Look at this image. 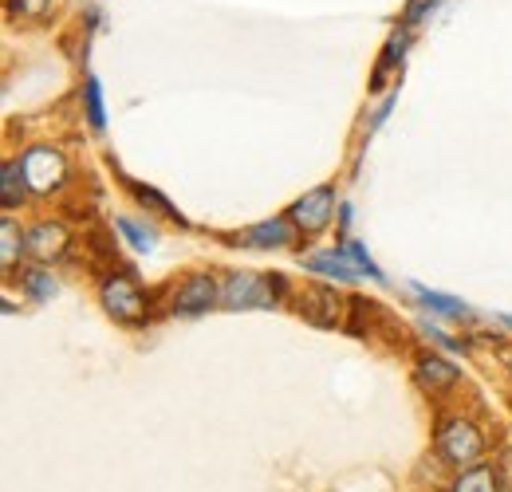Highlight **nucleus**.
I'll list each match as a JSON object with an SVG mask.
<instances>
[{
    "instance_id": "6ab92c4d",
    "label": "nucleus",
    "mask_w": 512,
    "mask_h": 492,
    "mask_svg": "<svg viewBox=\"0 0 512 492\" xmlns=\"http://www.w3.org/2000/svg\"><path fill=\"white\" fill-rule=\"evenodd\" d=\"M56 0H8V16L12 20H44L52 12Z\"/></svg>"
},
{
    "instance_id": "f3484780",
    "label": "nucleus",
    "mask_w": 512,
    "mask_h": 492,
    "mask_svg": "<svg viewBox=\"0 0 512 492\" xmlns=\"http://www.w3.org/2000/svg\"><path fill=\"white\" fill-rule=\"evenodd\" d=\"M115 225H119V233H123L138 252H154V241H158V237H154V229H142V225H138V221H130V217H119Z\"/></svg>"
},
{
    "instance_id": "20e7f679",
    "label": "nucleus",
    "mask_w": 512,
    "mask_h": 492,
    "mask_svg": "<svg viewBox=\"0 0 512 492\" xmlns=\"http://www.w3.org/2000/svg\"><path fill=\"white\" fill-rule=\"evenodd\" d=\"M20 170H24V182L36 193H52L67 182V162L56 146H32L24 150L20 158Z\"/></svg>"
},
{
    "instance_id": "423d86ee",
    "label": "nucleus",
    "mask_w": 512,
    "mask_h": 492,
    "mask_svg": "<svg viewBox=\"0 0 512 492\" xmlns=\"http://www.w3.org/2000/svg\"><path fill=\"white\" fill-rule=\"evenodd\" d=\"M221 300V288H217V280L209 276V272H193L186 276L182 284H178V292H174V315H201V311H209L213 304Z\"/></svg>"
},
{
    "instance_id": "5701e85b",
    "label": "nucleus",
    "mask_w": 512,
    "mask_h": 492,
    "mask_svg": "<svg viewBox=\"0 0 512 492\" xmlns=\"http://www.w3.org/2000/svg\"><path fill=\"white\" fill-rule=\"evenodd\" d=\"M505 363H509V370H512V355H509V359H505Z\"/></svg>"
},
{
    "instance_id": "4be33fe9",
    "label": "nucleus",
    "mask_w": 512,
    "mask_h": 492,
    "mask_svg": "<svg viewBox=\"0 0 512 492\" xmlns=\"http://www.w3.org/2000/svg\"><path fill=\"white\" fill-rule=\"evenodd\" d=\"M434 4H438V0H410V4H406V12H402V24H418Z\"/></svg>"
},
{
    "instance_id": "aec40b11",
    "label": "nucleus",
    "mask_w": 512,
    "mask_h": 492,
    "mask_svg": "<svg viewBox=\"0 0 512 492\" xmlns=\"http://www.w3.org/2000/svg\"><path fill=\"white\" fill-rule=\"evenodd\" d=\"M0 237H4V248H0V260H4V268H12L16 264V256H20V229H16V221L12 217H4V225H0Z\"/></svg>"
},
{
    "instance_id": "f03ea898",
    "label": "nucleus",
    "mask_w": 512,
    "mask_h": 492,
    "mask_svg": "<svg viewBox=\"0 0 512 492\" xmlns=\"http://www.w3.org/2000/svg\"><path fill=\"white\" fill-rule=\"evenodd\" d=\"M438 453L446 457L449 465L469 469V465L481 461L485 437H481V430H477L473 422H465V418H446V422L438 426Z\"/></svg>"
},
{
    "instance_id": "39448f33",
    "label": "nucleus",
    "mask_w": 512,
    "mask_h": 492,
    "mask_svg": "<svg viewBox=\"0 0 512 492\" xmlns=\"http://www.w3.org/2000/svg\"><path fill=\"white\" fill-rule=\"evenodd\" d=\"M351 311V300H343L335 288H327V284H308L304 292H300V315L308 319V323H316V327H343L347 315Z\"/></svg>"
},
{
    "instance_id": "7ed1b4c3",
    "label": "nucleus",
    "mask_w": 512,
    "mask_h": 492,
    "mask_svg": "<svg viewBox=\"0 0 512 492\" xmlns=\"http://www.w3.org/2000/svg\"><path fill=\"white\" fill-rule=\"evenodd\" d=\"M99 296H103V308L111 311L119 323H142L146 319V292L138 288V280L127 276V272L107 276Z\"/></svg>"
},
{
    "instance_id": "ddd939ff",
    "label": "nucleus",
    "mask_w": 512,
    "mask_h": 492,
    "mask_svg": "<svg viewBox=\"0 0 512 492\" xmlns=\"http://www.w3.org/2000/svg\"><path fill=\"white\" fill-rule=\"evenodd\" d=\"M414 296L426 304L430 311H438V315H449V319H469L473 311L465 308L461 300H453V296H446V292H430V288H414Z\"/></svg>"
},
{
    "instance_id": "f8f14e48",
    "label": "nucleus",
    "mask_w": 512,
    "mask_h": 492,
    "mask_svg": "<svg viewBox=\"0 0 512 492\" xmlns=\"http://www.w3.org/2000/svg\"><path fill=\"white\" fill-rule=\"evenodd\" d=\"M24 170H20V162H4V170H0V205L4 209H16L20 201H24Z\"/></svg>"
},
{
    "instance_id": "4468645a",
    "label": "nucleus",
    "mask_w": 512,
    "mask_h": 492,
    "mask_svg": "<svg viewBox=\"0 0 512 492\" xmlns=\"http://www.w3.org/2000/svg\"><path fill=\"white\" fill-rule=\"evenodd\" d=\"M83 103H87V123L95 126V130H103L107 126V111H103V87H99L95 75L83 83Z\"/></svg>"
},
{
    "instance_id": "412c9836",
    "label": "nucleus",
    "mask_w": 512,
    "mask_h": 492,
    "mask_svg": "<svg viewBox=\"0 0 512 492\" xmlns=\"http://www.w3.org/2000/svg\"><path fill=\"white\" fill-rule=\"evenodd\" d=\"M493 477H497L501 492H512V449H501V457L493 461Z\"/></svg>"
},
{
    "instance_id": "0eeeda50",
    "label": "nucleus",
    "mask_w": 512,
    "mask_h": 492,
    "mask_svg": "<svg viewBox=\"0 0 512 492\" xmlns=\"http://www.w3.org/2000/svg\"><path fill=\"white\" fill-rule=\"evenodd\" d=\"M331 213H335V197H331V189L320 185V189H312V193H304L296 205H292V225L300 229V233H308V237H316L327 229V221H331Z\"/></svg>"
},
{
    "instance_id": "f257e3e1",
    "label": "nucleus",
    "mask_w": 512,
    "mask_h": 492,
    "mask_svg": "<svg viewBox=\"0 0 512 492\" xmlns=\"http://www.w3.org/2000/svg\"><path fill=\"white\" fill-rule=\"evenodd\" d=\"M288 284L280 276H256V272H229L221 284V300L229 308H272L276 296Z\"/></svg>"
},
{
    "instance_id": "6e6552de",
    "label": "nucleus",
    "mask_w": 512,
    "mask_h": 492,
    "mask_svg": "<svg viewBox=\"0 0 512 492\" xmlns=\"http://www.w3.org/2000/svg\"><path fill=\"white\" fill-rule=\"evenodd\" d=\"M24 248H28L36 260H60V256L67 252V229L64 225H56V221H40V225L28 229Z\"/></svg>"
},
{
    "instance_id": "dca6fc26",
    "label": "nucleus",
    "mask_w": 512,
    "mask_h": 492,
    "mask_svg": "<svg viewBox=\"0 0 512 492\" xmlns=\"http://www.w3.org/2000/svg\"><path fill=\"white\" fill-rule=\"evenodd\" d=\"M24 292H28L32 300H52L60 288H56L52 272H44V268H32V272H24Z\"/></svg>"
},
{
    "instance_id": "9d476101",
    "label": "nucleus",
    "mask_w": 512,
    "mask_h": 492,
    "mask_svg": "<svg viewBox=\"0 0 512 492\" xmlns=\"http://www.w3.org/2000/svg\"><path fill=\"white\" fill-rule=\"evenodd\" d=\"M457 378H461V370L449 367L442 355H422V359H418V382L430 386V390H446Z\"/></svg>"
},
{
    "instance_id": "9b49d317",
    "label": "nucleus",
    "mask_w": 512,
    "mask_h": 492,
    "mask_svg": "<svg viewBox=\"0 0 512 492\" xmlns=\"http://www.w3.org/2000/svg\"><path fill=\"white\" fill-rule=\"evenodd\" d=\"M304 268L308 272H320V276H331V280H355L359 276V268L343 252H316V256L304 260Z\"/></svg>"
},
{
    "instance_id": "a211bd4d",
    "label": "nucleus",
    "mask_w": 512,
    "mask_h": 492,
    "mask_svg": "<svg viewBox=\"0 0 512 492\" xmlns=\"http://www.w3.org/2000/svg\"><path fill=\"white\" fill-rule=\"evenodd\" d=\"M501 485H497V477H493V469H469L457 485H453V492H497Z\"/></svg>"
},
{
    "instance_id": "1a4fd4ad",
    "label": "nucleus",
    "mask_w": 512,
    "mask_h": 492,
    "mask_svg": "<svg viewBox=\"0 0 512 492\" xmlns=\"http://www.w3.org/2000/svg\"><path fill=\"white\" fill-rule=\"evenodd\" d=\"M288 241H292V225H288L284 217L260 221V225L241 233V245H249V248H280V245H288Z\"/></svg>"
},
{
    "instance_id": "2eb2a0df",
    "label": "nucleus",
    "mask_w": 512,
    "mask_h": 492,
    "mask_svg": "<svg viewBox=\"0 0 512 492\" xmlns=\"http://www.w3.org/2000/svg\"><path fill=\"white\" fill-rule=\"evenodd\" d=\"M339 252H343V256H347V260H351V264H355V268H359L363 276H371V280H379V284H383V280H386L383 272H379V264H375V260L367 256V248L359 245V241H351V237H347V241H343V248H339Z\"/></svg>"
}]
</instances>
